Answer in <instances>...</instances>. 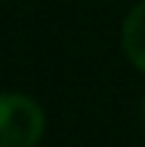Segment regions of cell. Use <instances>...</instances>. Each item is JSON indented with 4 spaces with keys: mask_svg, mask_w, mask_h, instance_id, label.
I'll list each match as a JSON object with an SVG mask.
<instances>
[{
    "mask_svg": "<svg viewBox=\"0 0 145 147\" xmlns=\"http://www.w3.org/2000/svg\"><path fill=\"white\" fill-rule=\"evenodd\" d=\"M122 52L145 75V0H138L122 23Z\"/></svg>",
    "mask_w": 145,
    "mask_h": 147,
    "instance_id": "obj_2",
    "label": "cell"
},
{
    "mask_svg": "<svg viewBox=\"0 0 145 147\" xmlns=\"http://www.w3.org/2000/svg\"><path fill=\"white\" fill-rule=\"evenodd\" d=\"M44 129V109L31 96L0 93V147H36Z\"/></svg>",
    "mask_w": 145,
    "mask_h": 147,
    "instance_id": "obj_1",
    "label": "cell"
},
{
    "mask_svg": "<svg viewBox=\"0 0 145 147\" xmlns=\"http://www.w3.org/2000/svg\"><path fill=\"white\" fill-rule=\"evenodd\" d=\"M140 124H143V129H145V93H143V98H140Z\"/></svg>",
    "mask_w": 145,
    "mask_h": 147,
    "instance_id": "obj_3",
    "label": "cell"
}]
</instances>
